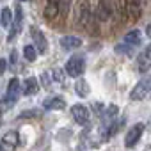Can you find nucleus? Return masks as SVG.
<instances>
[{
    "instance_id": "obj_1",
    "label": "nucleus",
    "mask_w": 151,
    "mask_h": 151,
    "mask_svg": "<svg viewBox=\"0 0 151 151\" xmlns=\"http://www.w3.org/2000/svg\"><path fill=\"white\" fill-rule=\"evenodd\" d=\"M86 71V59L82 55H73L69 57V60L66 62V73L73 78L82 77V73Z\"/></svg>"
},
{
    "instance_id": "obj_2",
    "label": "nucleus",
    "mask_w": 151,
    "mask_h": 151,
    "mask_svg": "<svg viewBox=\"0 0 151 151\" xmlns=\"http://www.w3.org/2000/svg\"><path fill=\"white\" fill-rule=\"evenodd\" d=\"M22 86H20V80L18 78H11V82H9V86H7V94H6V101H4V112H6V109L9 107H13L16 101H18V96H20V93H22V89H20Z\"/></svg>"
},
{
    "instance_id": "obj_3",
    "label": "nucleus",
    "mask_w": 151,
    "mask_h": 151,
    "mask_svg": "<svg viewBox=\"0 0 151 151\" xmlns=\"http://www.w3.org/2000/svg\"><path fill=\"white\" fill-rule=\"evenodd\" d=\"M149 89H151V78H149V77H144V78L132 89L130 100H132V101H140V100H144V98L149 94Z\"/></svg>"
},
{
    "instance_id": "obj_4",
    "label": "nucleus",
    "mask_w": 151,
    "mask_h": 151,
    "mask_svg": "<svg viewBox=\"0 0 151 151\" xmlns=\"http://www.w3.org/2000/svg\"><path fill=\"white\" fill-rule=\"evenodd\" d=\"M75 14H77V25L86 29L87 27V22L91 18V9H89V2H87V0H78Z\"/></svg>"
},
{
    "instance_id": "obj_5",
    "label": "nucleus",
    "mask_w": 151,
    "mask_h": 151,
    "mask_svg": "<svg viewBox=\"0 0 151 151\" xmlns=\"http://www.w3.org/2000/svg\"><path fill=\"white\" fill-rule=\"evenodd\" d=\"M142 133H144V124H142V123L133 124V126L128 130L126 137H124V146H126V147H133V146L140 140Z\"/></svg>"
},
{
    "instance_id": "obj_6",
    "label": "nucleus",
    "mask_w": 151,
    "mask_h": 151,
    "mask_svg": "<svg viewBox=\"0 0 151 151\" xmlns=\"http://www.w3.org/2000/svg\"><path fill=\"white\" fill-rule=\"evenodd\" d=\"M71 114H73V119L77 121L78 124L89 126V123H91V114H89L87 107H84V105H73V107H71Z\"/></svg>"
},
{
    "instance_id": "obj_7",
    "label": "nucleus",
    "mask_w": 151,
    "mask_h": 151,
    "mask_svg": "<svg viewBox=\"0 0 151 151\" xmlns=\"http://www.w3.org/2000/svg\"><path fill=\"white\" fill-rule=\"evenodd\" d=\"M20 144V137H18V132H7L4 137H2V142H0V149L2 151H13L16 146Z\"/></svg>"
},
{
    "instance_id": "obj_8",
    "label": "nucleus",
    "mask_w": 151,
    "mask_h": 151,
    "mask_svg": "<svg viewBox=\"0 0 151 151\" xmlns=\"http://www.w3.org/2000/svg\"><path fill=\"white\" fill-rule=\"evenodd\" d=\"M137 68L142 75H146L151 68V46H146L142 50V53L137 57Z\"/></svg>"
},
{
    "instance_id": "obj_9",
    "label": "nucleus",
    "mask_w": 151,
    "mask_h": 151,
    "mask_svg": "<svg viewBox=\"0 0 151 151\" xmlns=\"http://www.w3.org/2000/svg\"><path fill=\"white\" fill-rule=\"evenodd\" d=\"M30 36H32V39H34V43H36V46H34L36 52H37V53H45V52L48 50V43H46V37L43 36V32H41L39 29L32 27Z\"/></svg>"
},
{
    "instance_id": "obj_10",
    "label": "nucleus",
    "mask_w": 151,
    "mask_h": 151,
    "mask_svg": "<svg viewBox=\"0 0 151 151\" xmlns=\"http://www.w3.org/2000/svg\"><path fill=\"white\" fill-rule=\"evenodd\" d=\"M126 11L132 20H139L142 14V0H124Z\"/></svg>"
},
{
    "instance_id": "obj_11",
    "label": "nucleus",
    "mask_w": 151,
    "mask_h": 151,
    "mask_svg": "<svg viewBox=\"0 0 151 151\" xmlns=\"http://www.w3.org/2000/svg\"><path fill=\"white\" fill-rule=\"evenodd\" d=\"M112 16V7L109 4V0H100L98 2V7H96V16L100 22H107L109 18Z\"/></svg>"
},
{
    "instance_id": "obj_12",
    "label": "nucleus",
    "mask_w": 151,
    "mask_h": 151,
    "mask_svg": "<svg viewBox=\"0 0 151 151\" xmlns=\"http://www.w3.org/2000/svg\"><path fill=\"white\" fill-rule=\"evenodd\" d=\"M59 11H60V0H48L43 14L46 20H55L59 16Z\"/></svg>"
},
{
    "instance_id": "obj_13",
    "label": "nucleus",
    "mask_w": 151,
    "mask_h": 151,
    "mask_svg": "<svg viewBox=\"0 0 151 151\" xmlns=\"http://www.w3.org/2000/svg\"><path fill=\"white\" fill-rule=\"evenodd\" d=\"M22 20H23V13H22V7L20 6H16V14H14V22L11 23V34H9V41H13L14 39V36L22 30Z\"/></svg>"
},
{
    "instance_id": "obj_14",
    "label": "nucleus",
    "mask_w": 151,
    "mask_h": 151,
    "mask_svg": "<svg viewBox=\"0 0 151 151\" xmlns=\"http://www.w3.org/2000/svg\"><path fill=\"white\" fill-rule=\"evenodd\" d=\"M43 107L46 110H62L66 107V100L60 98V96H52V98H46Z\"/></svg>"
},
{
    "instance_id": "obj_15",
    "label": "nucleus",
    "mask_w": 151,
    "mask_h": 151,
    "mask_svg": "<svg viewBox=\"0 0 151 151\" xmlns=\"http://www.w3.org/2000/svg\"><path fill=\"white\" fill-rule=\"evenodd\" d=\"M60 46L64 50H77L82 46L80 37H75V36H62L60 37Z\"/></svg>"
},
{
    "instance_id": "obj_16",
    "label": "nucleus",
    "mask_w": 151,
    "mask_h": 151,
    "mask_svg": "<svg viewBox=\"0 0 151 151\" xmlns=\"http://www.w3.org/2000/svg\"><path fill=\"white\" fill-rule=\"evenodd\" d=\"M22 91H23V94H36L37 91H39V82H37V78H34V77H30V78H27L25 82H23V86L20 87Z\"/></svg>"
},
{
    "instance_id": "obj_17",
    "label": "nucleus",
    "mask_w": 151,
    "mask_h": 151,
    "mask_svg": "<svg viewBox=\"0 0 151 151\" xmlns=\"http://www.w3.org/2000/svg\"><path fill=\"white\" fill-rule=\"evenodd\" d=\"M140 39H142V36H140V32L135 29V30H130V32L124 36L123 43H126V45H130V46H139V45H140Z\"/></svg>"
},
{
    "instance_id": "obj_18",
    "label": "nucleus",
    "mask_w": 151,
    "mask_h": 151,
    "mask_svg": "<svg viewBox=\"0 0 151 151\" xmlns=\"http://www.w3.org/2000/svg\"><path fill=\"white\" fill-rule=\"evenodd\" d=\"M75 91H77V94H78V96L86 98V96L91 93V87H89V84H87L84 78H78V80H77V84H75Z\"/></svg>"
},
{
    "instance_id": "obj_19",
    "label": "nucleus",
    "mask_w": 151,
    "mask_h": 151,
    "mask_svg": "<svg viewBox=\"0 0 151 151\" xmlns=\"http://www.w3.org/2000/svg\"><path fill=\"white\" fill-rule=\"evenodd\" d=\"M0 23H2L6 29L11 27V23H13V11L9 7H4L2 13H0Z\"/></svg>"
},
{
    "instance_id": "obj_20",
    "label": "nucleus",
    "mask_w": 151,
    "mask_h": 151,
    "mask_svg": "<svg viewBox=\"0 0 151 151\" xmlns=\"http://www.w3.org/2000/svg\"><path fill=\"white\" fill-rule=\"evenodd\" d=\"M52 77H53V80H57L60 86L66 84V71H62V69H53V71H52ZM64 87H66V86H64Z\"/></svg>"
},
{
    "instance_id": "obj_21",
    "label": "nucleus",
    "mask_w": 151,
    "mask_h": 151,
    "mask_svg": "<svg viewBox=\"0 0 151 151\" xmlns=\"http://www.w3.org/2000/svg\"><path fill=\"white\" fill-rule=\"evenodd\" d=\"M23 55H25V59H27V60H36L37 52H36V48H34L32 45H27V46L23 48Z\"/></svg>"
},
{
    "instance_id": "obj_22",
    "label": "nucleus",
    "mask_w": 151,
    "mask_h": 151,
    "mask_svg": "<svg viewBox=\"0 0 151 151\" xmlns=\"http://www.w3.org/2000/svg\"><path fill=\"white\" fill-rule=\"evenodd\" d=\"M132 48H133V46L123 43V45H117V46H116V52H117V53H132Z\"/></svg>"
},
{
    "instance_id": "obj_23",
    "label": "nucleus",
    "mask_w": 151,
    "mask_h": 151,
    "mask_svg": "<svg viewBox=\"0 0 151 151\" xmlns=\"http://www.w3.org/2000/svg\"><path fill=\"white\" fill-rule=\"evenodd\" d=\"M103 114H105V117L112 119V117H116V114H117V107H116V105H109V107H107V110H105Z\"/></svg>"
},
{
    "instance_id": "obj_24",
    "label": "nucleus",
    "mask_w": 151,
    "mask_h": 151,
    "mask_svg": "<svg viewBox=\"0 0 151 151\" xmlns=\"http://www.w3.org/2000/svg\"><path fill=\"white\" fill-rule=\"evenodd\" d=\"M39 116H41L39 110H27V112H22L20 117H39Z\"/></svg>"
},
{
    "instance_id": "obj_25",
    "label": "nucleus",
    "mask_w": 151,
    "mask_h": 151,
    "mask_svg": "<svg viewBox=\"0 0 151 151\" xmlns=\"http://www.w3.org/2000/svg\"><path fill=\"white\" fill-rule=\"evenodd\" d=\"M41 82H43V87L45 89H50V75L48 73H43L41 75Z\"/></svg>"
},
{
    "instance_id": "obj_26",
    "label": "nucleus",
    "mask_w": 151,
    "mask_h": 151,
    "mask_svg": "<svg viewBox=\"0 0 151 151\" xmlns=\"http://www.w3.org/2000/svg\"><path fill=\"white\" fill-rule=\"evenodd\" d=\"M6 66H7V62H6L4 59H0V75H4V71H6Z\"/></svg>"
},
{
    "instance_id": "obj_27",
    "label": "nucleus",
    "mask_w": 151,
    "mask_h": 151,
    "mask_svg": "<svg viewBox=\"0 0 151 151\" xmlns=\"http://www.w3.org/2000/svg\"><path fill=\"white\" fill-rule=\"evenodd\" d=\"M11 62H16V52L11 53Z\"/></svg>"
},
{
    "instance_id": "obj_28",
    "label": "nucleus",
    "mask_w": 151,
    "mask_h": 151,
    "mask_svg": "<svg viewBox=\"0 0 151 151\" xmlns=\"http://www.w3.org/2000/svg\"><path fill=\"white\" fill-rule=\"evenodd\" d=\"M23 2H27V0H23Z\"/></svg>"
}]
</instances>
